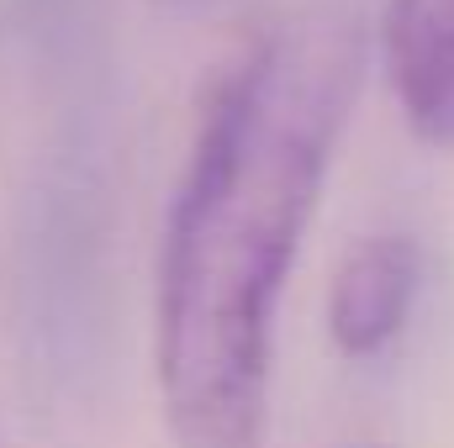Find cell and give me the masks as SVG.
Here are the masks:
<instances>
[{
  "label": "cell",
  "mask_w": 454,
  "mask_h": 448,
  "mask_svg": "<svg viewBox=\"0 0 454 448\" xmlns=\"http://www.w3.org/2000/svg\"><path fill=\"white\" fill-rule=\"evenodd\" d=\"M364 80V27L307 5L217 69L164 222L153 369L175 448H264L275 312Z\"/></svg>",
  "instance_id": "1"
},
{
  "label": "cell",
  "mask_w": 454,
  "mask_h": 448,
  "mask_svg": "<svg viewBox=\"0 0 454 448\" xmlns=\"http://www.w3.org/2000/svg\"><path fill=\"white\" fill-rule=\"evenodd\" d=\"M380 58L412 137L454 148V0H391L380 16Z\"/></svg>",
  "instance_id": "3"
},
{
  "label": "cell",
  "mask_w": 454,
  "mask_h": 448,
  "mask_svg": "<svg viewBox=\"0 0 454 448\" xmlns=\"http://www.w3.org/2000/svg\"><path fill=\"white\" fill-rule=\"evenodd\" d=\"M423 285V248L407 232L359 237L328 285V337L343 359H380L407 333Z\"/></svg>",
  "instance_id": "2"
}]
</instances>
